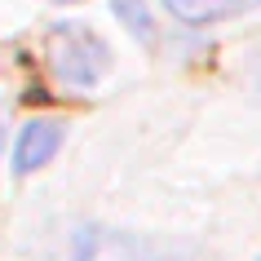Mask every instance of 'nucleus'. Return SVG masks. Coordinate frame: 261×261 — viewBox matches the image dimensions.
I'll return each instance as SVG.
<instances>
[{
  "label": "nucleus",
  "instance_id": "obj_1",
  "mask_svg": "<svg viewBox=\"0 0 261 261\" xmlns=\"http://www.w3.org/2000/svg\"><path fill=\"white\" fill-rule=\"evenodd\" d=\"M49 67H54L58 80L89 89L107 71V44L97 40L89 27H80V22L54 27L49 31Z\"/></svg>",
  "mask_w": 261,
  "mask_h": 261
},
{
  "label": "nucleus",
  "instance_id": "obj_2",
  "mask_svg": "<svg viewBox=\"0 0 261 261\" xmlns=\"http://www.w3.org/2000/svg\"><path fill=\"white\" fill-rule=\"evenodd\" d=\"M58 146H62V128H58L54 120H31L27 128H22L18 146H14V173L27 177V173L44 168L58 155Z\"/></svg>",
  "mask_w": 261,
  "mask_h": 261
},
{
  "label": "nucleus",
  "instance_id": "obj_3",
  "mask_svg": "<svg viewBox=\"0 0 261 261\" xmlns=\"http://www.w3.org/2000/svg\"><path fill=\"white\" fill-rule=\"evenodd\" d=\"M168 9L181 18V22H221V18L230 14H244L248 5H257V0H164Z\"/></svg>",
  "mask_w": 261,
  "mask_h": 261
},
{
  "label": "nucleus",
  "instance_id": "obj_4",
  "mask_svg": "<svg viewBox=\"0 0 261 261\" xmlns=\"http://www.w3.org/2000/svg\"><path fill=\"white\" fill-rule=\"evenodd\" d=\"M80 261H151V252L115 234H89L80 248Z\"/></svg>",
  "mask_w": 261,
  "mask_h": 261
}]
</instances>
